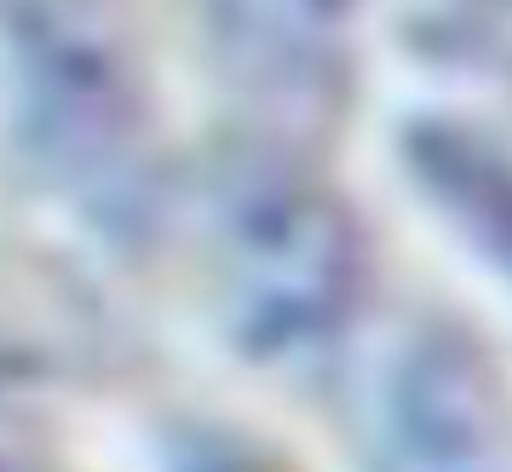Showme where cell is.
<instances>
[{"label": "cell", "instance_id": "3", "mask_svg": "<svg viewBox=\"0 0 512 472\" xmlns=\"http://www.w3.org/2000/svg\"><path fill=\"white\" fill-rule=\"evenodd\" d=\"M219 70L259 116L300 127L340 104L351 70V0H208Z\"/></svg>", "mask_w": 512, "mask_h": 472}, {"label": "cell", "instance_id": "4", "mask_svg": "<svg viewBox=\"0 0 512 472\" xmlns=\"http://www.w3.org/2000/svg\"><path fill=\"white\" fill-rule=\"evenodd\" d=\"M478 6L489 12V24H495V29H507V24H512V0H478Z\"/></svg>", "mask_w": 512, "mask_h": 472}, {"label": "cell", "instance_id": "1", "mask_svg": "<svg viewBox=\"0 0 512 472\" xmlns=\"http://www.w3.org/2000/svg\"><path fill=\"white\" fill-rule=\"evenodd\" d=\"M208 300L259 363H305L340 340L363 260L340 196L288 144H242L202 185Z\"/></svg>", "mask_w": 512, "mask_h": 472}, {"label": "cell", "instance_id": "2", "mask_svg": "<svg viewBox=\"0 0 512 472\" xmlns=\"http://www.w3.org/2000/svg\"><path fill=\"white\" fill-rule=\"evenodd\" d=\"M374 472H512V403L449 329L409 334L374 392Z\"/></svg>", "mask_w": 512, "mask_h": 472}]
</instances>
